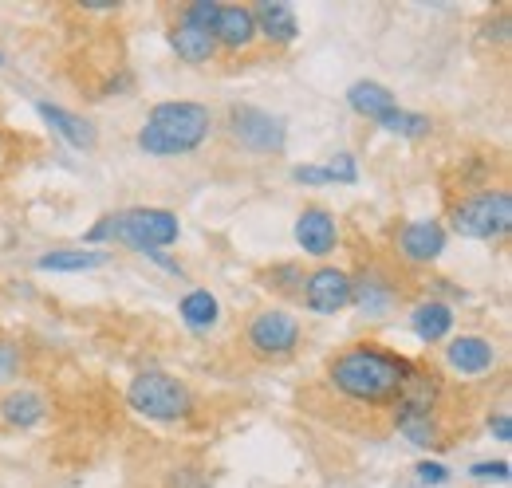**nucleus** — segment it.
<instances>
[{
    "label": "nucleus",
    "instance_id": "f03ea898",
    "mask_svg": "<svg viewBox=\"0 0 512 488\" xmlns=\"http://www.w3.org/2000/svg\"><path fill=\"white\" fill-rule=\"evenodd\" d=\"M213 134H217L213 107L193 103V99H170V103L150 107L134 142L146 158H186V154H197Z\"/></svg>",
    "mask_w": 512,
    "mask_h": 488
},
{
    "label": "nucleus",
    "instance_id": "c756f323",
    "mask_svg": "<svg viewBox=\"0 0 512 488\" xmlns=\"http://www.w3.org/2000/svg\"><path fill=\"white\" fill-rule=\"evenodd\" d=\"M485 426H489V433H493L501 445H509V441H512V414H509V406H493V410H489V418H485Z\"/></svg>",
    "mask_w": 512,
    "mask_h": 488
},
{
    "label": "nucleus",
    "instance_id": "f257e3e1",
    "mask_svg": "<svg viewBox=\"0 0 512 488\" xmlns=\"http://www.w3.org/2000/svg\"><path fill=\"white\" fill-rule=\"evenodd\" d=\"M410 370H414V359L390 351L379 339H355L323 363L320 394L327 398V406L339 402V410L363 414L367 422L371 418L390 422V410L402 398Z\"/></svg>",
    "mask_w": 512,
    "mask_h": 488
},
{
    "label": "nucleus",
    "instance_id": "39448f33",
    "mask_svg": "<svg viewBox=\"0 0 512 488\" xmlns=\"http://www.w3.org/2000/svg\"><path fill=\"white\" fill-rule=\"evenodd\" d=\"M449 229L465 241H505L512 229V193L505 185H485L473 193L446 197Z\"/></svg>",
    "mask_w": 512,
    "mask_h": 488
},
{
    "label": "nucleus",
    "instance_id": "aec40b11",
    "mask_svg": "<svg viewBox=\"0 0 512 488\" xmlns=\"http://www.w3.org/2000/svg\"><path fill=\"white\" fill-rule=\"evenodd\" d=\"M347 107L359 115V119L367 122H379L398 107V99H394V91L386 87V83H375V79H359V83H351L347 87Z\"/></svg>",
    "mask_w": 512,
    "mask_h": 488
},
{
    "label": "nucleus",
    "instance_id": "cd10ccee",
    "mask_svg": "<svg viewBox=\"0 0 512 488\" xmlns=\"http://www.w3.org/2000/svg\"><path fill=\"white\" fill-rule=\"evenodd\" d=\"M509 461L501 457V461H477V465H469V477L473 481H497V485H505L509 481Z\"/></svg>",
    "mask_w": 512,
    "mask_h": 488
},
{
    "label": "nucleus",
    "instance_id": "2eb2a0df",
    "mask_svg": "<svg viewBox=\"0 0 512 488\" xmlns=\"http://www.w3.org/2000/svg\"><path fill=\"white\" fill-rule=\"evenodd\" d=\"M406 323L414 331V339H422L426 347H438L446 343L457 327V315H453V304L438 300V296H422L414 304H406Z\"/></svg>",
    "mask_w": 512,
    "mask_h": 488
},
{
    "label": "nucleus",
    "instance_id": "1a4fd4ad",
    "mask_svg": "<svg viewBox=\"0 0 512 488\" xmlns=\"http://www.w3.org/2000/svg\"><path fill=\"white\" fill-rule=\"evenodd\" d=\"M449 229L434 217H418V221H402L390 229V252L398 264L406 268H430L438 264V256L446 252Z\"/></svg>",
    "mask_w": 512,
    "mask_h": 488
},
{
    "label": "nucleus",
    "instance_id": "6ab92c4d",
    "mask_svg": "<svg viewBox=\"0 0 512 488\" xmlns=\"http://www.w3.org/2000/svg\"><path fill=\"white\" fill-rule=\"evenodd\" d=\"M304 260H276V264H264L256 268V284L276 296V300H288V304H300V288H304Z\"/></svg>",
    "mask_w": 512,
    "mask_h": 488
},
{
    "label": "nucleus",
    "instance_id": "6e6552de",
    "mask_svg": "<svg viewBox=\"0 0 512 488\" xmlns=\"http://www.w3.org/2000/svg\"><path fill=\"white\" fill-rule=\"evenodd\" d=\"M221 126L249 154H284V146H288V122L264 107H253V103H233Z\"/></svg>",
    "mask_w": 512,
    "mask_h": 488
},
{
    "label": "nucleus",
    "instance_id": "4be33fe9",
    "mask_svg": "<svg viewBox=\"0 0 512 488\" xmlns=\"http://www.w3.org/2000/svg\"><path fill=\"white\" fill-rule=\"evenodd\" d=\"M178 315H182V323L190 327L193 335H209V331H217V323H221V300H217L209 288H190V292L178 300Z\"/></svg>",
    "mask_w": 512,
    "mask_h": 488
},
{
    "label": "nucleus",
    "instance_id": "412c9836",
    "mask_svg": "<svg viewBox=\"0 0 512 488\" xmlns=\"http://www.w3.org/2000/svg\"><path fill=\"white\" fill-rule=\"evenodd\" d=\"M111 264V252L107 248H52L44 256H36V268L40 272H95Z\"/></svg>",
    "mask_w": 512,
    "mask_h": 488
},
{
    "label": "nucleus",
    "instance_id": "f3484780",
    "mask_svg": "<svg viewBox=\"0 0 512 488\" xmlns=\"http://www.w3.org/2000/svg\"><path fill=\"white\" fill-rule=\"evenodd\" d=\"M166 40H170L174 56H178L182 63H190V67H209V63L221 56V52H217V40H213V32H205V28H197V24H186V20H178L174 12H170V28H166Z\"/></svg>",
    "mask_w": 512,
    "mask_h": 488
},
{
    "label": "nucleus",
    "instance_id": "20e7f679",
    "mask_svg": "<svg viewBox=\"0 0 512 488\" xmlns=\"http://www.w3.org/2000/svg\"><path fill=\"white\" fill-rule=\"evenodd\" d=\"M127 406L146 418V422H158V426H182L190 422L193 410H197V398L193 390L174 378L170 370H158V366H146L138 370L127 382Z\"/></svg>",
    "mask_w": 512,
    "mask_h": 488
},
{
    "label": "nucleus",
    "instance_id": "9d476101",
    "mask_svg": "<svg viewBox=\"0 0 512 488\" xmlns=\"http://www.w3.org/2000/svg\"><path fill=\"white\" fill-rule=\"evenodd\" d=\"M300 304L312 315H343L351 307V272L339 268V264H316L308 268L304 276V288H300Z\"/></svg>",
    "mask_w": 512,
    "mask_h": 488
},
{
    "label": "nucleus",
    "instance_id": "423d86ee",
    "mask_svg": "<svg viewBox=\"0 0 512 488\" xmlns=\"http://www.w3.org/2000/svg\"><path fill=\"white\" fill-rule=\"evenodd\" d=\"M304 347V327L284 304L256 307L241 327V351L260 366L292 363Z\"/></svg>",
    "mask_w": 512,
    "mask_h": 488
},
{
    "label": "nucleus",
    "instance_id": "4468645a",
    "mask_svg": "<svg viewBox=\"0 0 512 488\" xmlns=\"http://www.w3.org/2000/svg\"><path fill=\"white\" fill-rule=\"evenodd\" d=\"M213 40L221 56H249L260 36H256V20L249 4H221L217 8V24H213Z\"/></svg>",
    "mask_w": 512,
    "mask_h": 488
},
{
    "label": "nucleus",
    "instance_id": "393cba45",
    "mask_svg": "<svg viewBox=\"0 0 512 488\" xmlns=\"http://www.w3.org/2000/svg\"><path fill=\"white\" fill-rule=\"evenodd\" d=\"M323 170H327V185H355L359 182V158L355 154H331L327 162H323Z\"/></svg>",
    "mask_w": 512,
    "mask_h": 488
},
{
    "label": "nucleus",
    "instance_id": "7ed1b4c3",
    "mask_svg": "<svg viewBox=\"0 0 512 488\" xmlns=\"http://www.w3.org/2000/svg\"><path fill=\"white\" fill-rule=\"evenodd\" d=\"M182 237V221L170 209H154V205H130L119 213H103L87 233L83 248H107V244H127L134 252H150V248H170Z\"/></svg>",
    "mask_w": 512,
    "mask_h": 488
},
{
    "label": "nucleus",
    "instance_id": "a211bd4d",
    "mask_svg": "<svg viewBox=\"0 0 512 488\" xmlns=\"http://www.w3.org/2000/svg\"><path fill=\"white\" fill-rule=\"evenodd\" d=\"M36 115L52 126V134H60L71 150H95L99 146V130L95 122L67 111L60 103H48V99H36Z\"/></svg>",
    "mask_w": 512,
    "mask_h": 488
},
{
    "label": "nucleus",
    "instance_id": "a878e982",
    "mask_svg": "<svg viewBox=\"0 0 512 488\" xmlns=\"http://www.w3.org/2000/svg\"><path fill=\"white\" fill-rule=\"evenodd\" d=\"M414 481L422 488H446L453 481V473H449L442 461H434V457H426V461H418L414 465Z\"/></svg>",
    "mask_w": 512,
    "mask_h": 488
},
{
    "label": "nucleus",
    "instance_id": "ddd939ff",
    "mask_svg": "<svg viewBox=\"0 0 512 488\" xmlns=\"http://www.w3.org/2000/svg\"><path fill=\"white\" fill-rule=\"evenodd\" d=\"M296 244H300L304 256L327 260L339 248V217L327 205H320V201L304 205L300 217H296Z\"/></svg>",
    "mask_w": 512,
    "mask_h": 488
},
{
    "label": "nucleus",
    "instance_id": "9b49d317",
    "mask_svg": "<svg viewBox=\"0 0 512 488\" xmlns=\"http://www.w3.org/2000/svg\"><path fill=\"white\" fill-rule=\"evenodd\" d=\"M442 363L457 378H485L501 366V347L485 335H449L442 347Z\"/></svg>",
    "mask_w": 512,
    "mask_h": 488
},
{
    "label": "nucleus",
    "instance_id": "b1692460",
    "mask_svg": "<svg viewBox=\"0 0 512 488\" xmlns=\"http://www.w3.org/2000/svg\"><path fill=\"white\" fill-rule=\"evenodd\" d=\"M217 8H221V0H190V4L174 8V16L186 20V24L205 28V32H213V24H217Z\"/></svg>",
    "mask_w": 512,
    "mask_h": 488
},
{
    "label": "nucleus",
    "instance_id": "5701e85b",
    "mask_svg": "<svg viewBox=\"0 0 512 488\" xmlns=\"http://www.w3.org/2000/svg\"><path fill=\"white\" fill-rule=\"evenodd\" d=\"M379 126H383L386 134L406 138V142H422V138L434 134V119H430V115H422V111H402V107H394Z\"/></svg>",
    "mask_w": 512,
    "mask_h": 488
},
{
    "label": "nucleus",
    "instance_id": "c85d7f7f",
    "mask_svg": "<svg viewBox=\"0 0 512 488\" xmlns=\"http://www.w3.org/2000/svg\"><path fill=\"white\" fill-rule=\"evenodd\" d=\"M138 256H146L154 268H162L166 276H178V280H186V264L178 260V256H170L166 248H150V252H138Z\"/></svg>",
    "mask_w": 512,
    "mask_h": 488
},
{
    "label": "nucleus",
    "instance_id": "7c9ffc66",
    "mask_svg": "<svg viewBox=\"0 0 512 488\" xmlns=\"http://www.w3.org/2000/svg\"><path fill=\"white\" fill-rule=\"evenodd\" d=\"M292 182L308 185V189H320V185H327V170H323V162H304V166H292Z\"/></svg>",
    "mask_w": 512,
    "mask_h": 488
},
{
    "label": "nucleus",
    "instance_id": "0eeeda50",
    "mask_svg": "<svg viewBox=\"0 0 512 488\" xmlns=\"http://www.w3.org/2000/svg\"><path fill=\"white\" fill-rule=\"evenodd\" d=\"M351 307L359 319L379 323L390 319L398 307H406V284L386 260H363L351 272Z\"/></svg>",
    "mask_w": 512,
    "mask_h": 488
},
{
    "label": "nucleus",
    "instance_id": "72a5a7b5",
    "mask_svg": "<svg viewBox=\"0 0 512 488\" xmlns=\"http://www.w3.org/2000/svg\"><path fill=\"white\" fill-rule=\"evenodd\" d=\"M4 63H8V60H4V52H0V67H4Z\"/></svg>",
    "mask_w": 512,
    "mask_h": 488
},
{
    "label": "nucleus",
    "instance_id": "bb28decb",
    "mask_svg": "<svg viewBox=\"0 0 512 488\" xmlns=\"http://www.w3.org/2000/svg\"><path fill=\"white\" fill-rule=\"evenodd\" d=\"M20 370H24V351H20V343H4V339H0V386L12 382Z\"/></svg>",
    "mask_w": 512,
    "mask_h": 488
},
{
    "label": "nucleus",
    "instance_id": "2f4dec72",
    "mask_svg": "<svg viewBox=\"0 0 512 488\" xmlns=\"http://www.w3.org/2000/svg\"><path fill=\"white\" fill-rule=\"evenodd\" d=\"M170 488H209V473H201V469H174Z\"/></svg>",
    "mask_w": 512,
    "mask_h": 488
},
{
    "label": "nucleus",
    "instance_id": "f8f14e48",
    "mask_svg": "<svg viewBox=\"0 0 512 488\" xmlns=\"http://www.w3.org/2000/svg\"><path fill=\"white\" fill-rule=\"evenodd\" d=\"M52 418V398L36 386H4L0 390V429L4 433H28Z\"/></svg>",
    "mask_w": 512,
    "mask_h": 488
},
{
    "label": "nucleus",
    "instance_id": "dca6fc26",
    "mask_svg": "<svg viewBox=\"0 0 512 488\" xmlns=\"http://www.w3.org/2000/svg\"><path fill=\"white\" fill-rule=\"evenodd\" d=\"M256 20V36L268 44V48H292L300 40V20H296V8L284 4V0H260L249 4Z\"/></svg>",
    "mask_w": 512,
    "mask_h": 488
},
{
    "label": "nucleus",
    "instance_id": "473e14b6",
    "mask_svg": "<svg viewBox=\"0 0 512 488\" xmlns=\"http://www.w3.org/2000/svg\"><path fill=\"white\" fill-rule=\"evenodd\" d=\"M4 158H8V134L0 130V166H4Z\"/></svg>",
    "mask_w": 512,
    "mask_h": 488
}]
</instances>
